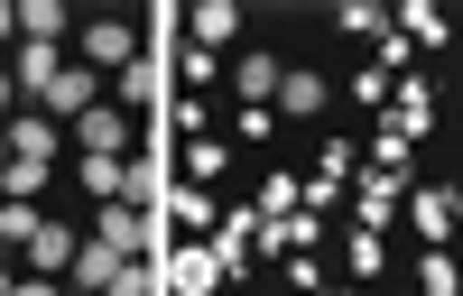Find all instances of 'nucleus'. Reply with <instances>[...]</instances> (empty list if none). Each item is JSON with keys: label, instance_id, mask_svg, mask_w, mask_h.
Instances as JSON below:
<instances>
[{"label": "nucleus", "instance_id": "2", "mask_svg": "<svg viewBox=\"0 0 463 296\" xmlns=\"http://www.w3.org/2000/svg\"><path fill=\"white\" fill-rule=\"evenodd\" d=\"M399 213L417 222V232H427V250H445V241H454V222H463V195H454V185H417V176H408Z\"/></svg>", "mask_w": 463, "mask_h": 296}, {"label": "nucleus", "instance_id": "20", "mask_svg": "<svg viewBox=\"0 0 463 296\" xmlns=\"http://www.w3.org/2000/svg\"><path fill=\"white\" fill-rule=\"evenodd\" d=\"M288 204H297V176H269V185H260V204H250V222H269V213H288Z\"/></svg>", "mask_w": 463, "mask_h": 296}, {"label": "nucleus", "instance_id": "21", "mask_svg": "<svg viewBox=\"0 0 463 296\" xmlns=\"http://www.w3.org/2000/svg\"><path fill=\"white\" fill-rule=\"evenodd\" d=\"M343 28H353V37H390V10H380V0H353V10H343Z\"/></svg>", "mask_w": 463, "mask_h": 296}, {"label": "nucleus", "instance_id": "7", "mask_svg": "<svg viewBox=\"0 0 463 296\" xmlns=\"http://www.w3.org/2000/svg\"><path fill=\"white\" fill-rule=\"evenodd\" d=\"M334 102V84H325V74H279V93H269V111H279V121H316V111Z\"/></svg>", "mask_w": 463, "mask_h": 296}, {"label": "nucleus", "instance_id": "15", "mask_svg": "<svg viewBox=\"0 0 463 296\" xmlns=\"http://www.w3.org/2000/svg\"><path fill=\"white\" fill-rule=\"evenodd\" d=\"M232 167V148H222V130H185V185H213Z\"/></svg>", "mask_w": 463, "mask_h": 296}, {"label": "nucleus", "instance_id": "9", "mask_svg": "<svg viewBox=\"0 0 463 296\" xmlns=\"http://www.w3.org/2000/svg\"><path fill=\"white\" fill-rule=\"evenodd\" d=\"M56 148H65V130L47 121V111H10V158H37V167H56Z\"/></svg>", "mask_w": 463, "mask_h": 296}, {"label": "nucleus", "instance_id": "1", "mask_svg": "<svg viewBox=\"0 0 463 296\" xmlns=\"http://www.w3.org/2000/svg\"><path fill=\"white\" fill-rule=\"evenodd\" d=\"M102 84H111V74H93V65H84V56H65V65H56V74H47V93H37V102H28V111H47V121H56V130H65V121H74V111H93V102H102Z\"/></svg>", "mask_w": 463, "mask_h": 296}, {"label": "nucleus", "instance_id": "8", "mask_svg": "<svg viewBox=\"0 0 463 296\" xmlns=\"http://www.w3.org/2000/svg\"><path fill=\"white\" fill-rule=\"evenodd\" d=\"M380 111H390V130L427 139V121H436V93H427V74H399V84H390V102H380Z\"/></svg>", "mask_w": 463, "mask_h": 296}, {"label": "nucleus", "instance_id": "10", "mask_svg": "<svg viewBox=\"0 0 463 296\" xmlns=\"http://www.w3.org/2000/svg\"><path fill=\"white\" fill-rule=\"evenodd\" d=\"M158 278H167L176 296H204V287L222 278V259H213V241H195V250H167V259H158Z\"/></svg>", "mask_w": 463, "mask_h": 296}, {"label": "nucleus", "instance_id": "5", "mask_svg": "<svg viewBox=\"0 0 463 296\" xmlns=\"http://www.w3.org/2000/svg\"><path fill=\"white\" fill-rule=\"evenodd\" d=\"M176 28H185V47H204V56L241 47V10H232V0H195V10H185Z\"/></svg>", "mask_w": 463, "mask_h": 296}, {"label": "nucleus", "instance_id": "26", "mask_svg": "<svg viewBox=\"0 0 463 296\" xmlns=\"http://www.w3.org/2000/svg\"><path fill=\"white\" fill-rule=\"evenodd\" d=\"M10 111H19V84H10V65H0V121H10Z\"/></svg>", "mask_w": 463, "mask_h": 296}, {"label": "nucleus", "instance_id": "24", "mask_svg": "<svg viewBox=\"0 0 463 296\" xmlns=\"http://www.w3.org/2000/svg\"><path fill=\"white\" fill-rule=\"evenodd\" d=\"M269 130H279V111H269V102H241V121H232V139H269Z\"/></svg>", "mask_w": 463, "mask_h": 296}, {"label": "nucleus", "instance_id": "19", "mask_svg": "<svg viewBox=\"0 0 463 296\" xmlns=\"http://www.w3.org/2000/svg\"><path fill=\"white\" fill-rule=\"evenodd\" d=\"M343 269H353V278H380V269H390V250H380V232H353V250H343Z\"/></svg>", "mask_w": 463, "mask_h": 296}, {"label": "nucleus", "instance_id": "12", "mask_svg": "<svg viewBox=\"0 0 463 296\" xmlns=\"http://www.w3.org/2000/svg\"><path fill=\"white\" fill-rule=\"evenodd\" d=\"M279 56H269V47H241V56H232V93H241V102H269V93H279Z\"/></svg>", "mask_w": 463, "mask_h": 296}, {"label": "nucleus", "instance_id": "17", "mask_svg": "<svg viewBox=\"0 0 463 296\" xmlns=\"http://www.w3.org/2000/svg\"><path fill=\"white\" fill-rule=\"evenodd\" d=\"M19 37H37V47H65V0H19Z\"/></svg>", "mask_w": 463, "mask_h": 296}, {"label": "nucleus", "instance_id": "6", "mask_svg": "<svg viewBox=\"0 0 463 296\" xmlns=\"http://www.w3.org/2000/svg\"><path fill=\"white\" fill-rule=\"evenodd\" d=\"M130 121H139V111H121V102H93V111H74V148H111V158H121V148H130Z\"/></svg>", "mask_w": 463, "mask_h": 296}, {"label": "nucleus", "instance_id": "18", "mask_svg": "<svg viewBox=\"0 0 463 296\" xmlns=\"http://www.w3.org/2000/svg\"><path fill=\"white\" fill-rule=\"evenodd\" d=\"M408 158H417V139L380 121V130H371V167H399V176H408Z\"/></svg>", "mask_w": 463, "mask_h": 296}, {"label": "nucleus", "instance_id": "3", "mask_svg": "<svg viewBox=\"0 0 463 296\" xmlns=\"http://www.w3.org/2000/svg\"><path fill=\"white\" fill-rule=\"evenodd\" d=\"M399 195H408L399 167H362V185H353V232H390V222H399Z\"/></svg>", "mask_w": 463, "mask_h": 296}, {"label": "nucleus", "instance_id": "13", "mask_svg": "<svg viewBox=\"0 0 463 296\" xmlns=\"http://www.w3.org/2000/svg\"><path fill=\"white\" fill-rule=\"evenodd\" d=\"M121 167H130V158H111V148H74V176H84V195H93V204L121 195Z\"/></svg>", "mask_w": 463, "mask_h": 296}, {"label": "nucleus", "instance_id": "14", "mask_svg": "<svg viewBox=\"0 0 463 296\" xmlns=\"http://www.w3.org/2000/svg\"><path fill=\"white\" fill-rule=\"evenodd\" d=\"M74 241H84V232H65V222H37V241H28L19 259H28V269H37V278H56V269H65V259H74Z\"/></svg>", "mask_w": 463, "mask_h": 296}, {"label": "nucleus", "instance_id": "11", "mask_svg": "<svg viewBox=\"0 0 463 296\" xmlns=\"http://www.w3.org/2000/svg\"><path fill=\"white\" fill-rule=\"evenodd\" d=\"M121 259H130V250H111L102 232H84V241H74V259H65V269H74V287H111V278H121Z\"/></svg>", "mask_w": 463, "mask_h": 296}, {"label": "nucleus", "instance_id": "22", "mask_svg": "<svg viewBox=\"0 0 463 296\" xmlns=\"http://www.w3.org/2000/svg\"><path fill=\"white\" fill-rule=\"evenodd\" d=\"M417 287H427V296H454V259L427 250V259H417Z\"/></svg>", "mask_w": 463, "mask_h": 296}, {"label": "nucleus", "instance_id": "25", "mask_svg": "<svg viewBox=\"0 0 463 296\" xmlns=\"http://www.w3.org/2000/svg\"><path fill=\"white\" fill-rule=\"evenodd\" d=\"M19 47V0H0V56Z\"/></svg>", "mask_w": 463, "mask_h": 296}, {"label": "nucleus", "instance_id": "23", "mask_svg": "<svg viewBox=\"0 0 463 296\" xmlns=\"http://www.w3.org/2000/svg\"><path fill=\"white\" fill-rule=\"evenodd\" d=\"M390 84H399V74H380V65H371V74H353V102L380 111V102H390Z\"/></svg>", "mask_w": 463, "mask_h": 296}, {"label": "nucleus", "instance_id": "16", "mask_svg": "<svg viewBox=\"0 0 463 296\" xmlns=\"http://www.w3.org/2000/svg\"><path fill=\"white\" fill-rule=\"evenodd\" d=\"M37 222H47V213H37V195H0V250H28Z\"/></svg>", "mask_w": 463, "mask_h": 296}, {"label": "nucleus", "instance_id": "4", "mask_svg": "<svg viewBox=\"0 0 463 296\" xmlns=\"http://www.w3.org/2000/svg\"><path fill=\"white\" fill-rule=\"evenodd\" d=\"M74 56H84L93 74H121L139 56V37H130V19H84V28H74Z\"/></svg>", "mask_w": 463, "mask_h": 296}, {"label": "nucleus", "instance_id": "27", "mask_svg": "<svg viewBox=\"0 0 463 296\" xmlns=\"http://www.w3.org/2000/svg\"><path fill=\"white\" fill-rule=\"evenodd\" d=\"M0 296H19V278H10V250H0Z\"/></svg>", "mask_w": 463, "mask_h": 296}, {"label": "nucleus", "instance_id": "28", "mask_svg": "<svg viewBox=\"0 0 463 296\" xmlns=\"http://www.w3.org/2000/svg\"><path fill=\"white\" fill-rule=\"evenodd\" d=\"M0 158H10V121H0Z\"/></svg>", "mask_w": 463, "mask_h": 296}]
</instances>
